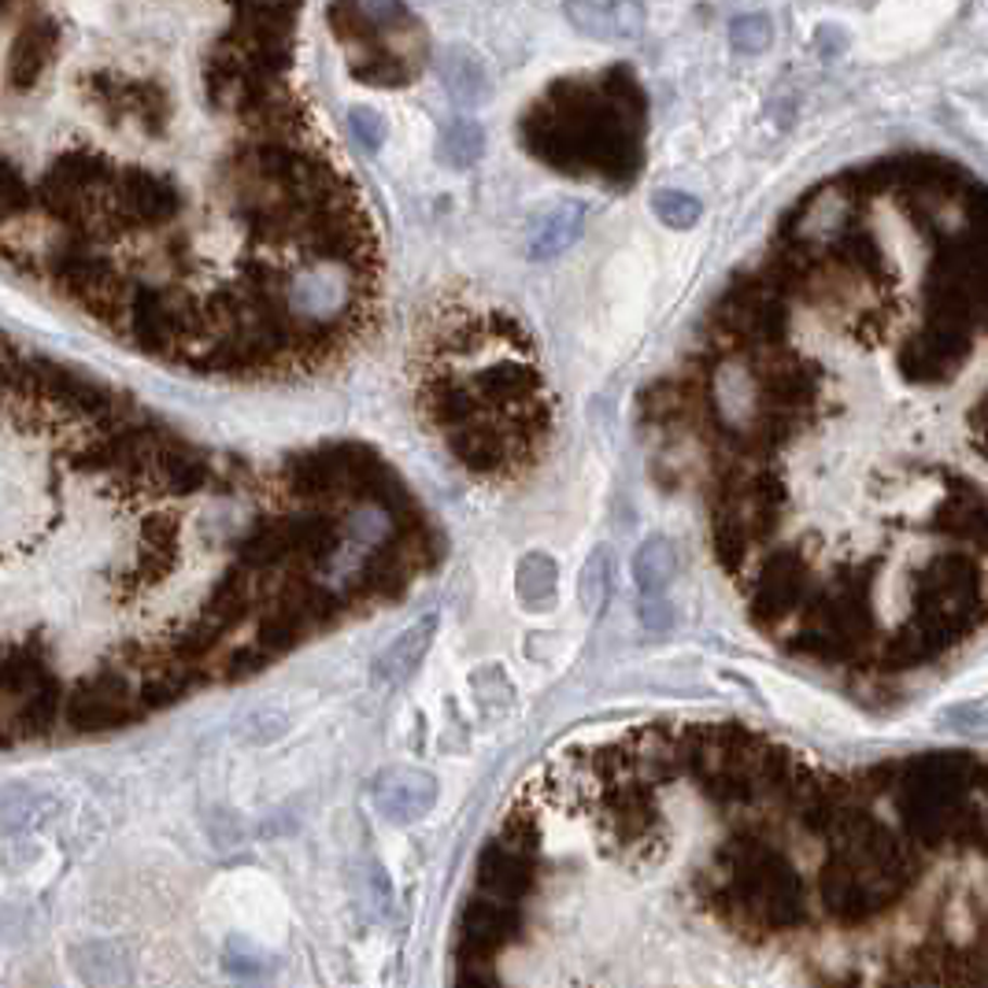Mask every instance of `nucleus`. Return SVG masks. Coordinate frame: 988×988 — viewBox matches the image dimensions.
Segmentation results:
<instances>
[{
    "instance_id": "9",
    "label": "nucleus",
    "mask_w": 988,
    "mask_h": 988,
    "mask_svg": "<svg viewBox=\"0 0 988 988\" xmlns=\"http://www.w3.org/2000/svg\"><path fill=\"white\" fill-rule=\"evenodd\" d=\"M78 970H82V977H89L97 988H123L130 981V966L115 945H89L82 955H78Z\"/></svg>"
},
{
    "instance_id": "2",
    "label": "nucleus",
    "mask_w": 988,
    "mask_h": 988,
    "mask_svg": "<svg viewBox=\"0 0 988 988\" xmlns=\"http://www.w3.org/2000/svg\"><path fill=\"white\" fill-rule=\"evenodd\" d=\"M330 15L337 23V38L352 49L356 78L378 86H403L419 70L422 60L419 52H411V44H426V34L408 8L348 4L334 8Z\"/></svg>"
},
{
    "instance_id": "7",
    "label": "nucleus",
    "mask_w": 988,
    "mask_h": 988,
    "mask_svg": "<svg viewBox=\"0 0 988 988\" xmlns=\"http://www.w3.org/2000/svg\"><path fill=\"white\" fill-rule=\"evenodd\" d=\"M434 630H437V618L429 615V618H422V623L411 626L408 633H400L397 641L385 649L382 659H378V667H374V678L385 681V685H397V681L408 678V673L419 667V659H422V652H426V644H429V637H434Z\"/></svg>"
},
{
    "instance_id": "13",
    "label": "nucleus",
    "mask_w": 988,
    "mask_h": 988,
    "mask_svg": "<svg viewBox=\"0 0 988 988\" xmlns=\"http://www.w3.org/2000/svg\"><path fill=\"white\" fill-rule=\"evenodd\" d=\"M352 130L359 133V138H363V145H367V149H378V145H382V138H385L378 115L367 112V107H356V112H352Z\"/></svg>"
},
{
    "instance_id": "12",
    "label": "nucleus",
    "mask_w": 988,
    "mask_h": 988,
    "mask_svg": "<svg viewBox=\"0 0 988 988\" xmlns=\"http://www.w3.org/2000/svg\"><path fill=\"white\" fill-rule=\"evenodd\" d=\"M652 208H655V215H659V219L667 222V227H673V230H685V227H693V222L700 219V204H696L689 193H678V190L655 193Z\"/></svg>"
},
{
    "instance_id": "10",
    "label": "nucleus",
    "mask_w": 988,
    "mask_h": 988,
    "mask_svg": "<svg viewBox=\"0 0 988 988\" xmlns=\"http://www.w3.org/2000/svg\"><path fill=\"white\" fill-rule=\"evenodd\" d=\"M633 574H637V586H641L644 596H655V592L667 586L673 578V548L667 537H652V541L637 552Z\"/></svg>"
},
{
    "instance_id": "11",
    "label": "nucleus",
    "mask_w": 988,
    "mask_h": 988,
    "mask_svg": "<svg viewBox=\"0 0 988 988\" xmlns=\"http://www.w3.org/2000/svg\"><path fill=\"white\" fill-rule=\"evenodd\" d=\"M482 141H485V133H482V127L478 123H471V119H463V123H452V127L445 130V159L448 164H455V167H471L474 159L482 156Z\"/></svg>"
},
{
    "instance_id": "5",
    "label": "nucleus",
    "mask_w": 988,
    "mask_h": 988,
    "mask_svg": "<svg viewBox=\"0 0 988 988\" xmlns=\"http://www.w3.org/2000/svg\"><path fill=\"white\" fill-rule=\"evenodd\" d=\"M537 885V867L534 856H518V851L504 848V844H489L478 859V893L497 896L504 903H518L529 896V888Z\"/></svg>"
},
{
    "instance_id": "4",
    "label": "nucleus",
    "mask_w": 988,
    "mask_h": 988,
    "mask_svg": "<svg viewBox=\"0 0 988 988\" xmlns=\"http://www.w3.org/2000/svg\"><path fill=\"white\" fill-rule=\"evenodd\" d=\"M437 799V781L422 770H389L374 781V804L389 822L408 825L422 819Z\"/></svg>"
},
{
    "instance_id": "6",
    "label": "nucleus",
    "mask_w": 988,
    "mask_h": 988,
    "mask_svg": "<svg viewBox=\"0 0 988 988\" xmlns=\"http://www.w3.org/2000/svg\"><path fill=\"white\" fill-rule=\"evenodd\" d=\"M567 15L596 38H637L644 30V8L637 4H574Z\"/></svg>"
},
{
    "instance_id": "1",
    "label": "nucleus",
    "mask_w": 988,
    "mask_h": 988,
    "mask_svg": "<svg viewBox=\"0 0 988 988\" xmlns=\"http://www.w3.org/2000/svg\"><path fill=\"white\" fill-rule=\"evenodd\" d=\"M693 888L718 919L748 940L799 929L811 919L799 870L778 844L752 830L718 844L715 862L693 877Z\"/></svg>"
},
{
    "instance_id": "3",
    "label": "nucleus",
    "mask_w": 988,
    "mask_h": 988,
    "mask_svg": "<svg viewBox=\"0 0 988 988\" xmlns=\"http://www.w3.org/2000/svg\"><path fill=\"white\" fill-rule=\"evenodd\" d=\"M460 933H463L460 945L492 955V951L511 945V940L523 933V911H518V903H504V900H497V896L478 893L463 907Z\"/></svg>"
},
{
    "instance_id": "8",
    "label": "nucleus",
    "mask_w": 988,
    "mask_h": 988,
    "mask_svg": "<svg viewBox=\"0 0 988 988\" xmlns=\"http://www.w3.org/2000/svg\"><path fill=\"white\" fill-rule=\"evenodd\" d=\"M581 222H586V208H581V204H567V208L552 211L541 222V230H537L529 253H534L537 259H548V256L563 253V248H567L570 241L581 233Z\"/></svg>"
}]
</instances>
